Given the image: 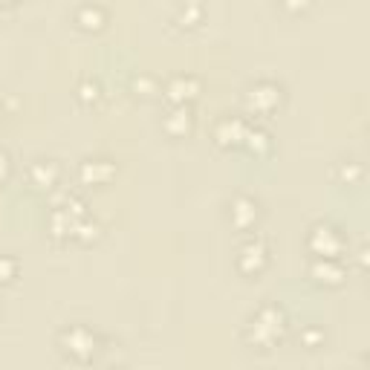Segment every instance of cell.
I'll list each match as a JSON object with an SVG mask.
<instances>
[{"mask_svg":"<svg viewBox=\"0 0 370 370\" xmlns=\"http://www.w3.org/2000/svg\"><path fill=\"white\" fill-rule=\"evenodd\" d=\"M284 330V312L278 307H263L255 322H252V330H249V338L258 341V344H272Z\"/></svg>","mask_w":370,"mask_h":370,"instance_id":"obj_1","label":"cell"},{"mask_svg":"<svg viewBox=\"0 0 370 370\" xmlns=\"http://www.w3.org/2000/svg\"><path fill=\"white\" fill-rule=\"evenodd\" d=\"M61 344H67V353L76 359H90L95 353V336L87 327H70L61 333Z\"/></svg>","mask_w":370,"mask_h":370,"instance_id":"obj_2","label":"cell"},{"mask_svg":"<svg viewBox=\"0 0 370 370\" xmlns=\"http://www.w3.org/2000/svg\"><path fill=\"white\" fill-rule=\"evenodd\" d=\"M278 98H281V90L275 84H258L249 90V95H246V102H249V107L255 110H272L278 105Z\"/></svg>","mask_w":370,"mask_h":370,"instance_id":"obj_3","label":"cell"},{"mask_svg":"<svg viewBox=\"0 0 370 370\" xmlns=\"http://www.w3.org/2000/svg\"><path fill=\"white\" fill-rule=\"evenodd\" d=\"M194 90H197V79H191V76H177L174 81L168 84V93L174 95V98H185V95H194Z\"/></svg>","mask_w":370,"mask_h":370,"instance_id":"obj_4","label":"cell"},{"mask_svg":"<svg viewBox=\"0 0 370 370\" xmlns=\"http://www.w3.org/2000/svg\"><path fill=\"white\" fill-rule=\"evenodd\" d=\"M32 174H35V177L41 174L38 185H53V180H55V174H58V171H55V165H44V162H38V165L32 168Z\"/></svg>","mask_w":370,"mask_h":370,"instance_id":"obj_5","label":"cell"},{"mask_svg":"<svg viewBox=\"0 0 370 370\" xmlns=\"http://www.w3.org/2000/svg\"><path fill=\"white\" fill-rule=\"evenodd\" d=\"M12 275H15V260L0 255V281H9Z\"/></svg>","mask_w":370,"mask_h":370,"instance_id":"obj_6","label":"cell"},{"mask_svg":"<svg viewBox=\"0 0 370 370\" xmlns=\"http://www.w3.org/2000/svg\"><path fill=\"white\" fill-rule=\"evenodd\" d=\"M9 174V157L6 154H0V180H4Z\"/></svg>","mask_w":370,"mask_h":370,"instance_id":"obj_7","label":"cell"}]
</instances>
